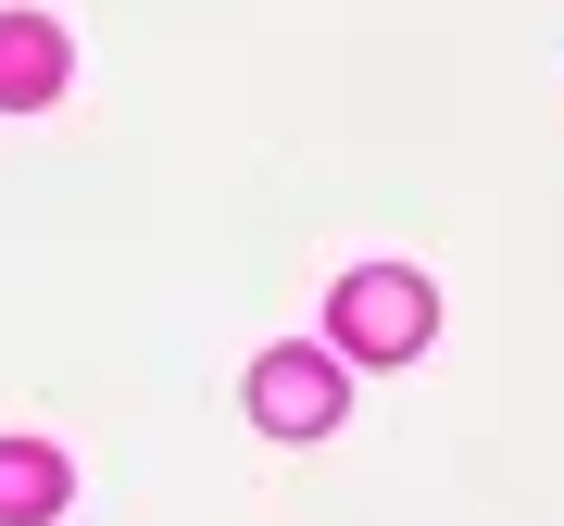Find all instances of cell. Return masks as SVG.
<instances>
[{
	"instance_id": "1",
	"label": "cell",
	"mask_w": 564,
	"mask_h": 526,
	"mask_svg": "<svg viewBox=\"0 0 564 526\" xmlns=\"http://www.w3.org/2000/svg\"><path fill=\"white\" fill-rule=\"evenodd\" d=\"M426 326H440V288L414 263H351L326 288V351H351V364H414Z\"/></svg>"
},
{
	"instance_id": "3",
	"label": "cell",
	"mask_w": 564,
	"mask_h": 526,
	"mask_svg": "<svg viewBox=\"0 0 564 526\" xmlns=\"http://www.w3.org/2000/svg\"><path fill=\"white\" fill-rule=\"evenodd\" d=\"M63 76H76L63 25H51V13H0V113H39V101H63Z\"/></svg>"
},
{
	"instance_id": "4",
	"label": "cell",
	"mask_w": 564,
	"mask_h": 526,
	"mask_svg": "<svg viewBox=\"0 0 564 526\" xmlns=\"http://www.w3.org/2000/svg\"><path fill=\"white\" fill-rule=\"evenodd\" d=\"M63 502H76V464L51 439H0V526H51Z\"/></svg>"
},
{
	"instance_id": "2",
	"label": "cell",
	"mask_w": 564,
	"mask_h": 526,
	"mask_svg": "<svg viewBox=\"0 0 564 526\" xmlns=\"http://www.w3.org/2000/svg\"><path fill=\"white\" fill-rule=\"evenodd\" d=\"M339 402H351V351L289 339V351H263V364H251V426H263V439H326Z\"/></svg>"
}]
</instances>
